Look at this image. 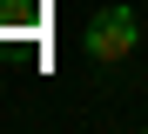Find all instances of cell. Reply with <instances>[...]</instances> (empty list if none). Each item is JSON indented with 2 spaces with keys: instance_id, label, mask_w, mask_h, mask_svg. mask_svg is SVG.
I'll return each mask as SVG.
<instances>
[{
  "instance_id": "obj_2",
  "label": "cell",
  "mask_w": 148,
  "mask_h": 134,
  "mask_svg": "<svg viewBox=\"0 0 148 134\" xmlns=\"http://www.w3.org/2000/svg\"><path fill=\"white\" fill-rule=\"evenodd\" d=\"M0 14H14V7H7V0H0Z\"/></svg>"
},
{
  "instance_id": "obj_1",
  "label": "cell",
  "mask_w": 148,
  "mask_h": 134,
  "mask_svg": "<svg viewBox=\"0 0 148 134\" xmlns=\"http://www.w3.org/2000/svg\"><path fill=\"white\" fill-rule=\"evenodd\" d=\"M135 47H141V20H135L128 0H114V7H101V14L88 20V61L114 67V61H128Z\"/></svg>"
}]
</instances>
